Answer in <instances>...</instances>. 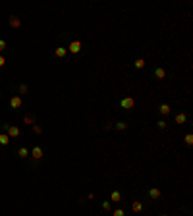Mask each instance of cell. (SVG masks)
<instances>
[{
    "instance_id": "5bb4252c",
    "label": "cell",
    "mask_w": 193,
    "mask_h": 216,
    "mask_svg": "<svg viewBox=\"0 0 193 216\" xmlns=\"http://www.w3.org/2000/svg\"><path fill=\"white\" fill-rule=\"evenodd\" d=\"M185 120H187V116H185V114H178V116H176V124H184Z\"/></svg>"
},
{
    "instance_id": "7c38bea8",
    "label": "cell",
    "mask_w": 193,
    "mask_h": 216,
    "mask_svg": "<svg viewBox=\"0 0 193 216\" xmlns=\"http://www.w3.org/2000/svg\"><path fill=\"white\" fill-rule=\"evenodd\" d=\"M133 212H141V210H143V203H133Z\"/></svg>"
},
{
    "instance_id": "4316f807",
    "label": "cell",
    "mask_w": 193,
    "mask_h": 216,
    "mask_svg": "<svg viewBox=\"0 0 193 216\" xmlns=\"http://www.w3.org/2000/svg\"><path fill=\"white\" fill-rule=\"evenodd\" d=\"M164 216H166V214H164Z\"/></svg>"
},
{
    "instance_id": "9a60e30c",
    "label": "cell",
    "mask_w": 193,
    "mask_h": 216,
    "mask_svg": "<svg viewBox=\"0 0 193 216\" xmlns=\"http://www.w3.org/2000/svg\"><path fill=\"white\" fill-rule=\"evenodd\" d=\"M135 68H137V70H143V68H145V60H141V58L135 60Z\"/></svg>"
},
{
    "instance_id": "484cf974",
    "label": "cell",
    "mask_w": 193,
    "mask_h": 216,
    "mask_svg": "<svg viewBox=\"0 0 193 216\" xmlns=\"http://www.w3.org/2000/svg\"><path fill=\"white\" fill-rule=\"evenodd\" d=\"M4 64H6V58H4V56H0V68H2Z\"/></svg>"
},
{
    "instance_id": "2e32d148",
    "label": "cell",
    "mask_w": 193,
    "mask_h": 216,
    "mask_svg": "<svg viewBox=\"0 0 193 216\" xmlns=\"http://www.w3.org/2000/svg\"><path fill=\"white\" fill-rule=\"evenodd\" d=\"M17 154H19V156H21V158H25V156H27V154H29V152H27V149H25V147H21V149H19V151H17Z\"/></svg>"
},
{
    "instance_id": "44dd1931",
    "label": "cell",
    "mask_w": 193,
    "mask_h": 216,
    "mask_svg": "<svg viewBox=\"0 0 193 216\" xmlns=\"http://www.w3.org/2000/svg\"><path fill=\"white\" fill-rule=\"evenodd\" d=\"M114 216H126V212L120 208V210H114Z\"/></svg>"
},
{
    "instance_id": "30bf717a",
    "label": "cell",
    "mask_w": 193,
    "mask_h": 216,
    "mask_svg": "<svg viewBox=\"0 0 193 216\" xmlns=\"http://www.w3.org/2000/svg\"><path fill=\"white\" fill-rule=\"evenodd\" d=\"M8 143H10V137L6 135V133H0V145H4V147H6Z\"/></svg>"
},
{
    "instance_id": "8992f818",
    "label": "cell",
    "mask_w": 193,
    "mask_h": 216,
    "mask_svg": "<svg viewBox=\"0 0 193 216\" xmlns=\"http://www.w3.org/2000/svg\"><path fill=\"white\" fill-rule=\"evenodd\" d=\"M149 197L151 199H160V189H156V187L149 189Z\"/></svg>"
},
{
    "instance_id": "7402d4cb",
    "label": "cell",
    "mask_w": 193,
    "mask_h": 216,
    "mask_svg": "<svg viewBox=\"0 0 193 216\" xmlns=\"http://www.w3.org/2000/svg\"><path fill=\"white\" fill-rule=\"evenodd\" d=\"M158 129H166V122H164V120L158 122Z\"/></svg>"
},
{
    "instance_id": "7a4b0ae2",
    "label": "cell",
    "mask_w": 193,
    "mask_h": 216,
    "mask_svg": "<svg viewBox=\"0 0 193 216\" xmlns=\"http://www.w3.org/2000/svg\"><path fill=\"white\" fill-rule=\"evenodd\" d=\"M133 104H135V100H133L131 96H126V98H122L120 106L122 108H126V110H129V108H133Z\"/></svg>"
},
{
    "instance_id": "52a82bcc",
    "label": "cell",
    "mask_w": 193,
    "mask_h": 216,
    "mask_svg": "<svg viewBox=\"0 0 193 216\" xmlns=\"http://www.w3.org/2000/svg\"><path fill=\"white\" fill-rule=\"evenodd\" d=\"M31 154H33V158L35 160H39L41 156H43V149H41V147H35V149L31 151Z\"/></svg>"
},
{
    "instance_id": "5b68a950",
    "label": "cell",
    "mask_w": 193,
    "mask_h": 216,
    "mask_svg": "<svg viewBox=\"0 0 193 216\" xmlns=\"http://www.w3.org/2000/svg\"><path fill=\"white\" fill-rule=\"evenodd\" d=\"M154 77H156V79H164V77H166V70H164V68H156V70H154Z\"/></svg>"
},
{
    "instance_id": "8fae6325",
    "label": "cell",
    "mask_w": 193,
    "mask_h": 216,
    "mask_svg": "<svg viewBox=\"0 0 193 216\" xmlns=\"http://www.w3.org/2000/svg\"><path fill=\"white\" fill-rule=\"evenodd\" d=\"M120 199H122L120 191H112V195H110V201H114V203H118Z\"/></svg>"
},
{
    "instance_id": "6da1fadb",
    "label": "cell",
    "mask_w": 193,
    "mask_h": 216,
    "mask_svg": "<svg viewBox=\"0 0 193 216\" xmlns=\"http://www.w3.org/2000/svg\"><path fill=\"white\" fill-rule=\"evenodd\" d=\"M4 131H6V135L12 139V137H19V128H16V126H4Z\"/></svg>"
},
{
    "instance_id": "9c48e42d",
    "label": "cell",
    "mask_w": 193,
    "mask_h": 216,
    "mask_svg": "<svg viewBox=\"0 0 193 216\" xmlns=\"http://www.w3.org/2000/svg\"><path fill=\"white\" fill-rule=\"evenodd\" d=\"M158 110H160L162 116H166V114H170V110H172V108H170L168 104H160V106H158Z\"/></svg>"
},
{
    "instance_id": "277c9868",
    "label": "cell",
    "mask_w": 193,
    "mask_h": 216,
    "mask_svg": "<svg viewBox=\"0 0 193 216\" xmlns=\"http://www.w3.org/2000/svg\"><path fill=\"white\" fill-rule=\"evenodd\" d=\"M68 50H70V52H73V54H77V52L81 50V43H79V41H73L72 45L68 47Z\"/></svg>"
},
{
    "instance_id": "ba28073f",
    "label": "cell",
    "mask_w": 193,
    "mask_h": 216,
    "mask_svg": "<svg viewBox=\"0 0 193 216\" xmlns=\"http://www.w3.org/2000/svg\"><path fill=\"white\" fill-rule=\"evenodd\" d=\"M10 25H12V27H16V29H17V27L21 25V21H19V17H17V16H12V17H10Z\"/></svg>"
},
{
    "instance_id": "e0dca14e",
    "label": "cell",
    "mask_w": 193,
    "mask_h": 216,
    "mask_svg": "<svg viewBox=\"0 0 193 216\" xmlns=\"http://www.w3.org/2000/svg\"><path fill=\"white\" fill-rule=\"evenodd\" d=\"M23 122H25V124H33V122H35V116L29 114V116H25V118H23Z\"/></svg>"
},
{
    "instance_id": "603a6c76",
    "label": "cell",
    "mask_w": 193,
    "mask_h": 216,
    "mask_svg": "<svg viewBox=\"0 0 193 216\" xmlns=\"http://www.w3.org/2000/svg\"><path fill=\"white\" fill-rule=\"evenodd\" d=\"M19 93H23L25 95V93H27V85H19Z\"/></svg>"
},
{
    "instance_id": "4fadbf2b",
    "label": "cell",
    "mask_w": 193,
    "mask_h": 216,
    "mask_svg": "<svg viewBox=\"0 0 193 216\" xmlns=\"http://www.w3.org/2000/svg\"><path fill=\"white\" fill-rule=\"evenodd\" d=\"M58 58H62V56H66V48H62V47H58L56 48V52H54Z\"/></svg>"
},
{
    "instance_id": "d6986e66",
    "label": "cell",
    "mask_w": 193,
    "mask_h": 216,
    "mask_svg": "<svg viewBox=\"0 0 193 216\" xmlns=\"http://www.w3.org/2000/svg\"><path fill=\"white\" fill-rule=\"evenodd\" d=\"M185 143H187V145H193V135H191V133H187V135H185Z\"/></svg>"
},
{
    "instance_id": "ac0fdd59",
    "label": "cell",
    "mask_w": 193,
    "mask_h": 216,
    "mask_svg": "<svg viewBox=\"0 0 193 216\" xmlns=\"http://www.w3.org/2000/svg\"><path fill=\"white\" fill-rule=\"evenodd\" d=\"M126 128H128L126 122H118V124H116V129H126Z\"/></svg>"
},
{
    "instance_id": "ffe728a7",
    "label": "cell",
    "mask_w": 193,
    "mask_h": 216,
    "mask_svg": "<svg viewBox=\"0 0 193 216\" xmlns=\"http://www.w3.org/2000/svg\"><path fill=\"white\" fill-rule=\"evenodd\" d=\"M33 131H35L37 135H41V133H43V129H41L39 126H37V124H33Z\"/></svg>"
},
{
    "instance_id": "d4e9b609",
    "label": "cell",
    "mask_w": 193,
    "mask_h": 216,
    "mask_svg": "<svg viewBox=\"0 0 193 216\" xmlns=\"http://www.w3.org/2000/svg\"><path fill=\"white\" fill-rule=\"evenodd\" d=\"M6 48V41H0V50H4Z\"/></svg>"
},
{
    "instance_id": "3957f363",
    "label": "cell",
    "mask_w": 193,
    "mask_h": 216,
    "mask_svg": "<svg viewBox=\"0 0 193 216\" xmlns=\"http://www.w3.org/2000/svg\"><path fill=\"white\" fill-rule=\"evenodd\" d=\"M21 104H23V100H21V96H12V98H10V106H12L14 110H17V108H21Z\"/></svg>"
},
{
    "instance_id": "cb8c5ba5",
    "label": "cell",
    "mask_w": 193,
    "mask_h": 216,
    "mask_svg": "<svg viewBox=\"0 0 193 216\" xmlns=\"http://www.w3.org/2000/svg\"><path fill=\"white\" fill-rule=\"evenodd\" d=\"M108 208H110V203L104 201V203H102V210H108Z\"/></svg>"
}]
</instances>
